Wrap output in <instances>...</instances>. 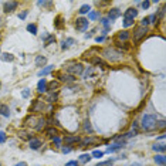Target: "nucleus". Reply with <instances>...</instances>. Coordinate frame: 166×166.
Returning a JSON list of instances; mask_svg holds the SVG:
<instances>
[{"mask_svg":"<svg viewBox=\"0 0 166 166\" xmlns=\"http://www.w3.org/2000/svg\"><path fill=\"white\" fill-rule=\"evenodd\" d=\"M114 163V159H111V161H105V162H99L96 166H112Z\"/></svg>","mask_w":166,"mask_h":166,"instance_id":"obj_33","label":"nucleus"},{"mask_svg":"<svg viewBox=\"0 0 166 166\" xmlns=\"http://www.w3.org/2000/svg\"><path fill=\"white\" fill-rule=\"evenodd\" d=\"M149 6H150V1H144V3H142V7H144V9H148Z\"/></svg>","mask_w":166,"mask_h":166,"instance_id":"obj_42","label":"nucleus"},{"mask_svg":"<svg viewBox=\"0 0 166 166\" xmlns=\"http://www.w3.org/2000/svg\"><path fill=\"white\" fill-rule=\"evenodd\" d=\"M153 150H155V152H162V153H163V152L166 150V148H165V145H155V146H153Z\"/></svg>","mask_w":166,"mask_h":166,"instance_id":"obj_30","label":"nucleus"},{"mask_svg":"<svg viewBox=\"0 0 166 166\" xmlns=\"http://www.w3.org/2000/svg\"><path fill=\"white\" fill-rule=\"evenodd\" d=\"M91 63H92V64H95V65H101L102 68H107V67H108L107 63H105V61H102L99 57H94V58L91 60Z\"/></svg>","mask_w":166,"mask_h":166,"instance_id":"obj_12","label":"nucleus"},{"mask_svg":"<svg viewBox=\"0 0 166 166\" xmlns=\"http://www.w3.org/2000/svg\"><path fill=\"white\" fill-rule=\"evenodd\" d=\"M53 141H54V142H55L57 145L60 144V138H58V136H55V138H53Z\"/></svg>","mask_w":166,"mask_h":166,"instance_id":"obj_49","label":"nucleus"},{"mask_svg":"<svg viewBox=\"0 0 166 166\" xmlns=\"http://www.w3.org/2000/svg\"><path fill=\"white\" fill-rule=\"evenodd\" d=\"M46 134L48 136H51V138H55V136H58V131L55 128H47L46 129Z\"/></svg>","mask_w":166,"mask_h":166,"instance_id":"obj_16","label":"nucleus"},{"mask_svg":"<svg viewBox=\"0 0 166 166\" xmlns=\"http://www.w3.org/2000/svg\"><path fill=\"white\" fill-rule=\"evenodd\" d=\"M0 114L3 117H10V108L6 104H0Z\"/></svg>","mask_w":166,"mask_h":166,"instance_id":"obj_9","label":"nucleus"},{"mask_svg":"<svg viewBox=\"0 0 166 166\" xmlns=\"http://www.w3.org/2000/svg\"><path fill=\"white\" fill-rule=\"evenodd\" d=\"M91 161V156L88 155V153H84V155L80 156V162H82V163H87V162Z\"/></svg>","mask_w":166,"mask_h":166,"instance_id":"obj_26","label":"nucleus"},{"mask_svg":"<svg viewBox=\"0 0 166 166\" xmlns=\"http://www.w3.org/2000/svg\"><path fill=\"white\" fill-rule=\"evenodd\" d=\"M60 80L64 81V82H74L75 78L73 75H60Z\"/></svg>","mask_w":166,"mask_h":166,"instance_id":"obj_22","label":"nucleus"},{"mask_svg":"<svg viewBox=\"0 0 166 166\" xmlns=\"http://www.w3.org/2000/svg\"><path fill=\"white\" fill-rule=\"evenodd\" d=\"M58 87H60V84L57 82V81H51V82H48L47 84V90L48 91H51V92H54L55 90H58Z\"/></svg>","mask_w":166,"mask_h":166,"instance_id":"obj_15","label":"nucleus"},{"mask_svg":"<svg viewBox=\"0 0 166 166\" xmlns=\"http://www.w3.org/2000/svg\"><path fill=\"white\" fill-rule=\"evenodd\" d=\"M118 38L119 40H122V41H126V40L129 38V33L128 31H121L118 34Z\"/></svg>","mask_w":166,"mask_h":166,"instance_id":"obj_25","label":"nucleus"},{"mask_svg":"<svg viewBox=\"0 0 166 166\" xmlns=\"http://www.w3.org/2000/svg\"><path fill=\"white\" fill-rule=\"evenodd\" d=\"M95 40L98 41V43H99V41H104V40H105V37H96Z\"/></svg>","mask_w":166,"mask_h":166,"instance_id":"obj_50","label":"nucleus"},{"mask_svg":"<svg viewBox=\"0 0 166 166\" xmlns=\"http://www.w3.org/2000/svg\"><path fill=\"white\" fill-rule=\"evenodd\" d=\"M28 95H30V91H28V90H24V91H23V96L26 98V96H28Z\"/></svg>","mask_w":166,"mask_h":166,"instance_id":"obj_44","label":"nucleus"},{"mask_svg":"<svg viewBox=\"0 0 166 166\" xmlns=\"http://www.w3.org/2000/svg\"><path fill=\"white\" fill-rule=\"evenodd\" d=\"M6 141V134L4 132H0V144H3Z\"/></svg>","mask_w":166,"mask_h":166,"instance_id":"obj_39","label":"nucleus"},{"mask_svg":"<svg viewBox=\"0 0 166 166\" xmlns=\"http://www.w3.org/2000/svg\"><path fill=\"white\" fill-rule=\"evenodd\" d=\"M131 166H142V165H139V163H132Z\"/></svg>","mask_w":166,"mask_h":166,"instance_id":"obj_51","label":"nucleus"},{"mask_svg":"<svg viewBox=\"0 0 166 166\" xmlns=\"http://www.w3.org/2000/svg\"><path fill=\"white\" fill-rule=\"evenodd\" d=\"M78 141H80L78 136H64L65 144H74V142H78Z\"/></svg>","mask_w":166,"mask_h":166,"instance_id":"obj_21","label":"nucleus"},{"mask_svg":"<svg viewBox=\"0 0 166 166\" xmlns=\"http://www.w3.org/2000/svg\"><path fill=\"white\" fill-rule=\"evenodd\" d=\"M88 19H84V17H80V19H77L75 20V28L77 30H80V31H84L87 27H88Z\"/></svg>","mask_w":166,"mask_h":166,"instance_id":"obj_5","label":"nucleus"},{"mask_svg":"<svg viewBox=\"0 0 166 166\" xmlns=\"http://www.w3.org/2000/svg\"><path fill=\"white\" fill-rule=\"evenodd\" d=\"M37 90H38V92H46V91H47V81L44 80V78L38 81Z\"/></svg>","mask_w":166,"mask_h":166,"instance_id":"obj_10","label":"nucleus"},{"mask_svg":"<svg viewBox=\"0 0 166 166\" xmlns=\"http://www.w3.org/2000/svg\"><path fill=\"white\" fill-rule=\"evenodd\" d=\"M27 30L31 33V34H37V26H36V24H28V26H27Z\"/></svg>","mask_w":166,"mask_h":166,"instance_id":"obj_29","label":"nucleus"},{"mask_svg":"<svg viewBox=\"0 0 166 166\" xmlns=\"http://www.w3.org/2000/svg\"><path fill=\"white\" fill-rule=\"evenodd\" d=\"M101 22H102V24H104V26H107V27H108V19H102Z\"/></svg>","mask_w":166,"mask_h":166,"instance_id":"obj_47","label":"nucleus"},{"mask_svg":"<svg viewBox=\"0 0 166 166\" xmlns=\"http://www.w3.org/2000/svg\"><path fill=\"white\" fill-rule=\"evenodd\" d=\"M71 44H74V38H67V40H65L64 43H63V48H68L71 46Z\"/></svg>","mask_w":166,"mask_h":166,"instance_id":"obj_28","label":"nucleus"},{"mask_svg":"<svg viewBox=\"0 0 166 166\" xmlns=\"http://www.w3.org/2000/svg\"><path fill=\"white\" fill-rule=\"evenodd\" d=\"M26 16H27V11H23L22 14H19V17H20V19H26Z\"/></svg>","mask_w":166,"mask_h":166,"instance_id":"obj_45","label":"nucleus"},{"mask_svg":"<svg viewBox=\"0 0 166 166\" xmlns=\"http://www.w3.org/2000/svg\"><path fill=\"white\" fill-rule=\"evenodd\" d=\"M96 17H98V13H96V11L90 13V19H91V20H94V19H96Z\"/></svg>","mask_w":166,"mask_h":166,"instance_id":"obj_41","label":"nucleus"},{"mask_svg":"<svg viewBox=\"0 0 166 166\" xmlns=\"http://www.w3.org/2000/svg\"><path fill=\"white\" fill-rule=\"evenodd\" d=\"M102 55H104L105 58L111 60V61H118V60L122 58V53H121L119 50H117V48H111V47L105 48V50L102 51Z\"/></svg>","mask_w":166,"mask_h":166,"instance_id":"obj_2","label":"nucleus"},{"mask_svg":"<svg viewBox=\"0 0 166 166\" xmlns=\"http://www.w3.org/2000/svg\"><path fill=\"white\" fill-rule=\"evenodd\" d=\"M0 166H1V163H0Z\"/></svg>","mask_w":166,"mask_h":166,"instance_id":"obj_52","label":"nucleus"},{"mask_svg":"<svg viewBox=\"0 0 166 166\" xmlns=\"http://www.w3.org/2000/svg\"><path fill=\"white\" fill-rule=\"evenodd\" d=\"M155 163L159 166H165L166 163V158L163 155H156L155 156Z\"/></svg>","mask_w":166,"mask_h":166,"instance_id":"obj_13","label":"nucleus"},{"mask_svg":"<svg viewBox=\"0 0 166 166\" xmlns=\"http://www.w3.org/2000/svg\"><path fill=\"white\" fill-rule=\"evenodd\" d=\"M65 166H78V162L77 161H71L68 163H65Z\"/></svg>","mask_w":166,"mask_h":166,"instance_id":"obj_40","label":"nucleus"},{"mask_svg":"<svg viewBox=\"0 0 166 166\" xmlns=\"http://www.w3.org/2000/svg\"><path fill=\"white\" fill-rule=\"evenodd\" d=\"M63 152H64V153H68V152H71V148H63Z\"/></svg>","mask_w":166,"mask_h":166,"instance_id":"obj_48","label":"nucleus"},{"mask_svg":"<svg viewBox=\"0 0 166 166\" xmlns=\"http://www.w3.org/2000/svg\"><path fill=\"white\" fill-rule=\"evenodd\" d=\"M44 125H46V119H44V118H40L37 121V123H36V129L41 131V129L44 128Z\"/></svg>","mask_w":166,"mask_h":166,"instance_id":"obj_23","label":"nucleus"},{"mask_svg":"<svg viewBox=\"0 0 166 166\" xmlns=\"http://www.w3.org/2000/svg\"><path fill=\"white\" fill-rule=\"evenodd\" d=\"M54 40H55V37H54V36H50V37L47 38V41H46V46H48L50 43H53Z\"/></svg>","mask_w":166,"mask_h":166,"instance_id":"obj_38","label":"nucleus"},{"mask_svg":"<svg viewBox=\"0 0 166 166\" xmlns=\"http://www.w3.org/2000/svg\"><path fill=\"white\" fill-rule=\"evenodd\" d=\"M53 70H54V65H48V67H46V68H43V70L38 71V75H40V77H43V75H47L50 71H53Z\"/></svg>","mask_w":166,"mask_h":166,"instance_id":"obj_18","label":"nucleus"},{"mask_svg":"<svg viewBox=\"0 0 166 166\" xmlns=\"http://www.w3.org/2000/svg\"><path fill=\"white\" fill-rule=\"evenodd\" d=\"M134 24V19H123V26L125 27H129Z\"/></svg>","mask_w":166,"mask_h":166,"instance_id":"obj_32","label":"nucleus"},{"mask_svg":"<svg viewBox=\"0 0 166 166\" xmlns=\"http://www.w3.org/2000/svg\"><path fill=\"white\" fill-rule=\"evenodd\" d=\"M14 166H27V163L26 162H19V163H16Z\"/></svg>","mask_w":166,"mask_h":166,"instance_id":"obj_46","label":"nucleus"},{"mask_svg":"<svg viewBox=\"0 0 166 166\" xmlns=\"http://www.w3.org/2000/svg\"><path fill=\"white\" fill-rule=\"evenodd\" d=\"M40 109H43V105H41L40 99H37V101H34V105H33V108L30 109V111H31V112H37V111H40Z\"/></svg>","mask_w":166,"mask_h":166,"instance_id":"obj_17","label":"nucleus"},{"mask_svg":"<svg viewBox=\"0 0 166 166\" xmlns=\"http://www.w3.org/2000/svg\"><path fill=\"white\" fill-rule=\"evenodd\" d=\"M146 33H148V28H146V27H142V26L136 27V28H135V31H134V40H135V41H139L141 38L145 37V34H146Z\"/></svg>","mask_w":166,"mask_h":166,"instance_id":"obj_4","label":"nucleus"},{"mask_svg":"<svg viewBox=\"0 0 166 166\" xmlns=\"http://www.w3.org/2000/svg\"><path fill=\"white\" fill-rule=\"evenodd\" d=\"M92 156H94V158H102V156H104V152H101V150H94V152H92Z\"/></svg>","mask_w":166,"mask_h":166,"instance_id":"obj_34","label":"nucleus"},{"mask_svg":"<svg viewBox=\"0 0 166 166\" xmlns=\"http://www.w3.org/2000/svg\"><path fill=\"white\" fill-rule=\"evenodd\" d=\"M90 10H91V9H90V6H88V4H84V6H81L80 13H81V14H85V13H88Z\"/></svg>","mask_w":166,"mask_h":166,"instance_id":"obj_31","label":"nucleus"},{"mask_svg":"<svg viewBox=\"0 0 166 166\" xmlns=\"http://www.w3.org/2000/svg\"><path fill=\"white\" fill-rule=\"evenodd\" d=\"M156 128H161V129L165 128V121H159V122H156Z\"/></svg>","mask_w":166,"mask_h":166,"instance_id":"obj_36","label":"nucleus"},{"mask_svg":"<svg viewBox=\"0 0 166 166\" xmlns=\"http://www.w3.org/2000/svg\"><path fill=\"white\" fill-rule=\"evenodd\" d=\"M1 60H3V61H13V60H14V55H13V54H9V53L1 54Z\"/></svg>","mask_w":166,"mask_h":166,"instance_id":"obj_24","label":"nucleus"},{"mask_svg":"<svg viewBox=\"0 0 166 166\" xmlns=\"http://www.w3.org/2000/svg\"><path fill=\"white\" fill-rule=\"evenodd\" d=\"M20 136H22V139H31L30 136H28V134H26V132H20Z\"/></svg>","mask_w":166,"mask_h":166,"instance_id":"obj_37","label":"nucleus"},{"mask_svg":"<svg viewBox=\"0 0 166 166\" xmlns=\"http://www.w3.org/2000/svg\"><path fill=\"white\" fill-rule=\"evenodd\" d=\"M156 117L155 115H150V114H146L144 115V118H142V129L144 131H153L156 128Z\"/></svg>","mask_w":166,"mask_h":166,"instance_id":"obj_1","label":"nucleus"},{"mask_svg":"<svg viewBox=\"0 0 166 166\" xmlns=\"http://www.w3.org/2000/svg\"><path fill=\"white\" fill-rule=\"evenodd\" d=\"M96 142H99V139H98V138H87V139H84V142H82V148H84V146H87V145L96 144Z\"/></svg>","mask_w":166,"mask_h":166,"instance_id":"obj_19","label":"nucleus"},{"mask_svg":"<svg viewBox=\"0 0 166 166\" xmlns=\"http://www.w3.org/2000/svg\"><path fill=\"white\" fill-rule=\"evenodd\" d=\"M136 14H138V10L134 9V7H131V9H128L125 11V19H135Z\"/></svg>","mask_w":166,"mask_h":166,"instance_id":"obj_8","label":"nucleus"},{"mask_svg":"<svg viewBox=\"0 0 166 166\" xmlns=\"http://www.w3.org/2000/svg\"><path fill=\"white\" fill-rule=\"evenodd\" d=\"M19 3L17 1H6L4 3V11L6 13H11L13 10H16Z\"/></svg>","mask_w":166,"mask_h":166,"instance_id":"obj_6","label":"nucleus"},{"mask_svg":"<svg viewBox=\"0 0 166 166\" xmlns=\"http://www.w3.org/2000/svg\"><path fill=\"white\" fill-rule=\"evenodd\" d=\"M40 146H41V141L40 139H36V138H31V139H30V148H31V149L37 150Z\"/></svg>","mask_w":166,"mask_h":166,"instance_id":"obj_11","label":"nucleus"},{"mask_svg":"<svg viewBox=\"0 0 166 166\" xmlns=\"http://www.w3.org/2000/svg\"><path fill=\"white\" fill-rule=\"evenodd\" d=\"M84 129H85V131H88V132H92V128H91V123H90V121H85Z\"/></svg>","mask_w":166,"mask_h":166,"instance_id":"obj_35","label":"nucleus"},{"mask_svg":"<svg viewBox=\"0 0 166 166\" xmlns=\"http://www.w3.org/2000/svg\"><path fill=\"white\" fill-rule=\"evenodd\" d=\"M57 99H58V94H57V92H50V94L47 95V101L48 102H55Z\"/></svg>","mask_w":166,"mask_h":166,"instance_id":"obj_20","label":"nucleus"},{"mask_svg":"<svg viewBox=\"0 0 166 166\" xmlns=\"http://www.w3.org/2000/svg\"><path fill=\"white\" fill-rule=\"evenodd\" d=\"M121 16V10L119 9H111L109 13H108V17L111 19V20H115V19H118Z\"/></svg>","mask_w":166,"mask_h":166,"instance_id":"obj_7","label":"nucleus"},{"mask_svg":"<svg viewBox=\"0 0 166 166\" xmlns=\"http://www.w3.org/2000/svg\"><path fill=\"white\" fill-rule=\"evenodd\" d=\"M121 148H122V145H121V144H119V145H114V146H109V148H108L107 152H109V153H111V152H117V150H119Z\"/></svg>","mask_w":166,"mask_h":166,"instance_id":"obj_27","label":"nucleus"},{"mask_svg":"<svg viewBox=\"0 0 166 166\" xmlns=\"http://www.w3.org/2000/svg\"><path fill=\"white\" fill-rule=\"evenodd\" d=\"M46 63H47L46 57H43V55H37L36 57V65L37 67H43V65H46Z\"/></svg>","mask_w":166,"mask_h":166,"instance_id":"obj_14","label":"nucleus"},{"mask_svg":"<svg viewBox=\"0 0 166 166\" xmlns=\"http://www.w3.org/2000/svg\"><path fill=\"white\" fill-rule=\"evenodd\" d=\"M57 27H61V17H57V23H55Z\"/></svg>","mask_w":166,"mask_h":166,"instance_id":"obj_43","label":"nucleus"},{"mask_svg":"<svg viewBox=\"0 0 166 166\" xmlns=\"http://www.w3.org/2000/svg\"><path fill=\"white\" fill-rule=\"evenodd\" d=\"M67 71L70 73V75H78V74H82V71H84V67H82V64H71L70 67H67Z\"/></svg>","mask_w":166,"mask_h":166,"instance_id":"obj_3","label":"nucleus"}]
</instances>
